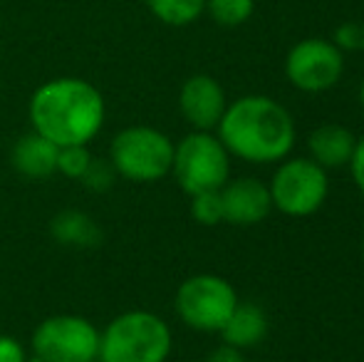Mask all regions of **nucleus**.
<instances>
[{
    "label": "nucleus",
    "instance_id": "1",
    "mask_svg": "<svg viewBox=\"0 0 364 362\" xmlns=\"http://www.w3.org/2000/svg\"><path fill=\"white\" fill-rule=\"evenodd\" d=\"M218 139L225 151L250 164L288 159L295 147V122L280 102L250 95L225 107L218 122Z\"/></svg>",
    "mask_w": 364,
    "mask_h": 362
},
{
    "label": "nucleus",
    "instance_id": "2",
    "mask_svg": "<svg viewBox=\"0 0 364 362\" xmlns=\"http://www.w3.org/2000/svg\"><path fill=\"white\" fill-rule=\"evenodd\" d=\"M30 119L35 132L53 144H87L105 122V102L82 80H53L35 92Z\"/></svg>",
    "mask_w": 364,
    "mask_h": 362
},
{
    "label": "nucleus",
    "instance_id": "3",
    "mask_svg": "<svg viewBox=\"0 0 364 362\" xmlns=\"http://www.w3.org/2000/svg\"><path fill=\"white\" fill-rule=\"evenodd\" d=\"M171 353V330L144 310L114 318L100 335L102 362H164Z\"/></svg>",
    "mask_w": 364,
    "mask_h": 362
},
{
    "label": "nucleus",
    "instance_id": "4",
    "mask_svg": "<svg viewBox=\"0 0 364 362\" xmlns=\"http://www.w3.org/2000/svg\"><path fill=\"white\" fill-rule=\"evenodd\" d=\"M171 171L188 196L218 191L230 176V154L211 132H193L173 147Z\"/></svg>",
    "mask_w": 364,
    "mask_h": 362
},
{
    "label": "nucleus",
    "instance_id": "5",
    "mask_svg": "<svg viewBox=\"0 0 364 362\" xmlns=\"http://www.w3.org/2000/svg\"><path fill=\"white\" fill-rule=\"evenodd\" d=\"M273 208L285 216H312L330 193L327 171L312 159H283L268 183Z\"/></svg>",
    "mask_w": 364,
    "mask_h": 362
},
{
    "label": "nucleus",
    "instance_id": "6",
    "mask_svg": "<svg viewBox=\"0 0 364 362\" xmlns=\"http://www.w3.org/2000/svg\"><path fill=\"white\" fill-rule=\"evenodd\" d=\"M112 164L134 181H156L171 171L173 144L151 127H129L112 142Z\"/></svg>",
    "mask_w": 364,
    "mask_h": 362
},
{
    "label": "nucleus",
    "instance_id": "7",
    "mask_svg": "<svg viewBox=\"0 0 364 362\" xmlns=\"http://www.w3.org/2000/svg\"><path fill=\"white\" fill-rule=\"evenodd\" d=\"M238 305L233 285L220 275H193L178 285L176 313L188 328L201 333H220Z\"/></svg>",
    "mask_w": 364,
    "mask_h": 362
},
{
    "label": "nucleus",
    "instance_id": "8",
    "mask_svg": "<svg viewBox=\"0 0 364 362\" xmlns=\"http://www.w3.org/2000/svg\"><path fill=\"white\" fill-rule=\"evenodd\" d=\"M33 345L43 362H95L100 358V333L75 315L45 320L35 330Z\"/></svg>",
    "mask_w": 364,
    "mask_h": 362
},
{
    "label": "nucleus",
    "instance_id": "9",
    "mask_svg": "<svg viewBox=\"0 0 364 362\" xmlns=\"http://www.w3.org/2000/svg\"><path fill=\"white\" fill-rule=\"evenodd\" d=\"M345 70V58L337 45L322 38L297 43L285 60V75L300 92H325L335 87Z\"/></svg>",
    "mask_w": 364,
    "mask_h": 362
},
{
    "label": "nucleus",
    "instance_id": "10",
    "mask_svg": "<svg viewBox=\"0 0 364 362\" xmlns=\"http://www.w3.org/2000/svg\"><path fill=\"white\" fill-rule=\"evenodd\" d=\"M220 203H223V221L233 226H255L273 211L268 183L253 176L225 181L220 186Z\"/></svg>",
    "mask_w": 364,
    "mask_h": 362
},
{
    "label": "nucleus",
    "instance_id": "11",
    "mask_svg": "<svg viewBox=\"0 0 364 362\" xmlns=\"http://www.w3.org/2000/svg\"><path fill=\"white\" fill-rule=\"evenodd\" d=\"M178 107L188 124L196 127V132H211L213 127H218L228 105H225L223 87L216 80L208 75H196L183 82Z\"/></svg>",
    "mask_w": 364,
    "mask_h": 362
},
{
    "label": "nucleus",
    "instance_id": "12",
    "mask_svg": "<svg viewBox=\"0 0 364 362\" xmlns=\"http://www.w3.org/2000/svg\"><path fill=\"white\" fill-rule=\"evenodd\" d=\"M357 137L342 124H320L307 137L310 159L320 164L325 171L345 169L352 159Z\"/></svg>",
    "mask_w": 364,
    "mask_h": 362
},
{
    "label": "nucleus",
    "instance_id": "13",
    "mask_svg": "<svg viewBox=\"0 0 364 362\" xmlns=\"http://www.w3.org/2000/svg\"><path fill=\"white\" fill-rule=\"evenodd\" d=\"M268 315L260 305L253 303H238L225 325L220 328V338L225 345L235 350H250L258 348L265 338H268Z\"/></svg>",
    "mask_w": 364,
    "mask_h": 362
},
{
    "label": "nucleus",
    "instance_id": "14",
    "mask_svg": "<svg viewBox=\"0 0 364 362\" xmlns=\"http://www.w3.org/2000/svg\"><path fill=\"white\" fill-rule=\"evenodd\" d=\"M58 154H60V147L35 132V134L23 137L15 144L13 164L20 174L40 179V176H50L58 169Z\"/></svg>",
    "mask_w": 364,
    "mask_h": 362
},
{
    "label": "nucleus",
    "instance_id": "15",
    "mask_svg": "<svg viewBox=\"0 0 364 362\" xmlns=\"http://www.w3.org/2000/svg\"><path fill=\"white\" fill-rule=\"evenodd\" d=\"M53 233L60 243H73V246H95L100 241V228L95 221L77 211H65L55 218Z\"/></svg>",
    "mask_w": 364,
    "mask_h": 362
},
{
    "label": "nucleus",
    "instance_id": "16",
    "mask_svg": "<svg viewBox=\"0 0 364 362\" xmlns=\"http://www.w3.org/2000/svg\"><path fill=\"white\" fill-rule=\"evenodd\" d=\"M149 10L166 25H188L203 13L206 0H146Z\"/></svg>",
    "mask_w": 364,
    "mask_h": 362
},
{
    "label": "nucleus",
    "instance_id": "17",
    "mask_svg": "<svg viewBox=\"0 0 364 362\" xmlns=\"http://www.w3.org/2000/svg\"><path fill=\"white\" fill-rule=\"evenodd\" d=\"M206 8L218 25L235 28L253 15V0H206Z\"/></svg>",
    "mask_w": 364,
    "mask_h": 362
},
{
    "label": "nucleus",
    "instance_id": "18",
    "mask_svg": "<svg viewBox=\"0 0 364 362\" xmlns=\"http://www.w3.org/2000/svg\"><path fill=\"white\" fill-rule=\"evenodd\" d=\"M191 216L203 226H218L223 221V203L218 191H201L191 196Z\"/></svg>",
    "mask_w": 364,
    "mask_h": 362
},
{
    "label": "nucleus",
    "instance_id": "19",
    "mask_svg": "<svg viewBox=\"0 0 364 362\" xmlns=\"http://www.w3.org/2000/svg\"><path fill=\"white\" fill-rule=\"evenodd\" d=\"M92 164V156L90 151L85 149V144H70V147H60V154H58V169L63 174L73 176H85V171L90 169Z\"/></svg>",
    "mask_w": 364,
    "mask_h": 362
},
{
    "label": "nucleus",
    "instance_id": "20",
    "mask_svg": "<svg viewBox=\"0 0 364 362\" xmlns=\"http://www.w3.org/2000/svg\"><path fill=\"white\" fill-rule=\"evenodd\" d=\"M350 171H352V179H355L357 188L364 193V137L357 139L355 151H352V159H350Z\"/></svg>",
    "mask_w": 364,
    "mask_h": 362
},
{
    "label": "nucleus",
    "instance_id": "21",
    "mask_svg": "<svg viewBox=\"0 0 364 362\" xmlns=\"http://www.w3.org/2000/svg\"><path fill=\"white\" fill-rule=\"evenodd\" d=\"M82 179H87L92 188H107L112 183V171L107 169V164H97V161H92L90 169L85 171V176Z\"/></svg>",
    "mask_w": 364,
    "mask_h": 362
},
{
    "label": "nucleus",
    "instance_id": "22",
    "mask_svg": "<svg viewBox=\"0 0 364 362\" xmlns=\"http://www.w3.org/2000/svg\"><path fill=\"white\" fill-rule=\"evenodd\" d=\"M206 362H248V360H245L243 350H235L230 345H220V348H216L208 355Z\"/></svg>",
    "mask_w": 364,
    "mask_h": 362
},
{
    "label": "nucleus",
    "instance_id": "23",
    "mask_svg": "<svg viewBox=\"0 0 364 362\" xmlns=\"http://www.w3.org/2000/svg\"><path fill=\"white\" fill-rule=\"evenodd\" d=\"M0 362H23V348L13 338H0Z\"/></svg>",
    "mask_w": 364,
    "mask_h": 362
},
{
    "label": "nucleus",
    "instance_id": "24",
    "mask_svg": "<svg viewBox=\"0 0 364 362\" xmlns=\"http://www.w3.org/2000/svg\"><path fill=\"white\" fill-rule=\"evenodd\" d=\"M360 105H362V110H364V82H362V87H360Z\"/></svg>",
    "mask_w": 364,
    "mask_h": 362
},
{
    "label": "nucleus",
    "instance_id": "25",
    "mask_svg": "<svg viewBox=\"0 0 364 362\" xmlns=\"http://www.w3.org/2000/svg\"><path fill=\"white\" fill-rule=\"evenodd\" d=\"M362 253H364V238H362Z\"/></svg>",
    "mask_w": 364,
    "mask_h": 362
}]
</instances>
